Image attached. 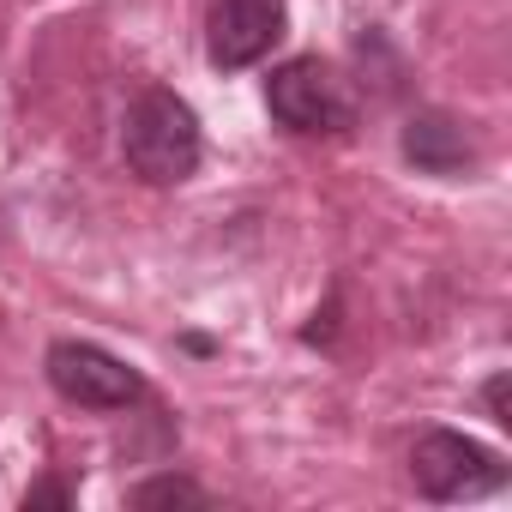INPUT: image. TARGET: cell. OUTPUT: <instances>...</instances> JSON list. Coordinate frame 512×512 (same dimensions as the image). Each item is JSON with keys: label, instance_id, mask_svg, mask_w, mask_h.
I'll use <instances>...</instances> for the list:
<instances>
[{"label": "cell", "instance_id": "cell-7", "mask_svg": "<svg viewBox=\"0 0 512 512\" xmlns=\"http://www.w3.org/2000/svg\"><path fill=\"white\" fill-rule=\"evenodd\" d=\"M211 494L193 482V476H175V470H163V476H145L133 494H127V506H139V512H151V506H205Z\"/></svg>", "mask_w": 512, "mask_h": 512}, {"label": "cell", "instance_id": "cell-5", "mask_svg": "<svg viewBox=\"0 0 512 512\" xmlns=\"http://www.w3.org/2000/svg\"><path fill=\"white\" fill-rule=\"evenodd\" d=\"M290 31L284 0H211L205 19V55L217 73H241L253 61H266Z\"/></svg>", "mask_w": 512, "mask_h": 512}, {"label": "cell", "instance_id": "cell-4", "mask_svg": "<svg viewBox=\"0 0 512 512\" xmlns=\"http://www.w3.org/2000/svg\"><path fill=\"white\" fill-rule=\"evenodd\" d=\"M43 374H49V386H55L67 404H79V410H133V404H145L139 368H127L121 356H109L103 344L61 338V344H49Z\"/></svg>", "mask_w": 512, "mask_h": 512}, {"label": "cell", "instance_id": "cell-3", "mask_svg": "<svg viewBox=\"0 0 512 512\" xmlns=\"http://www.w3.org/2000/svg\"><path fill=\"white\" fill-rule=\"evenodd\" d=\"M410 476L428 500H482L494 488H506V458L488 452L482 440L470 434H452V428H428L416 446H410Z\"/></svg>", "mask_w": 512, "mask_h": 512}, {"label": "cell", "instance_id": "cell-6", "mask_svg": "<svg viewBox=\"0 0 512 512\" xmlns=\"http://www.w3.org/2000/svg\"><path fill=\"white\" fill-rule=\"evenodd\" d=\"M398 151H404L410 169H422V175H446V181L476 169V139H470L464 121L446 115V109H416V115L404 121V133H398Z\"/></svg>", "mask_w": 512, "mask_h": 512}, {"label": "cell", "instance_id": "cell-2", "mask_svg": "<svg viewBox=\"0 0 512 512\" xmlns=\"http://www.w3.org/2000/svg\"><path fill=\"white\" fill-rule=\"evenodd\" d=\"M266 109L290 133H350L356 127V97L338 79V67H326L320 55H296V61L272 67Z\"/></svg>", "mask_w": 512, "mask_h": 512}, {"label": "cell", "instance_id": "cell-1", "mask_svg": "<svg viewBox=\"0 0 512 512\" xmlns=\"http://www.w3.org/2000/svg\"><path fill=\"white\" fill-rule=\"evenodd\" d=\"M121 157H127V169H133L139 181H151V187L187 181V175L199 169V157H205L199 115L187 109V97H175V91H163V85L139 91V97L127 103V115H121Z\"/></svg>", "mask_w": 512, "mask_h": 512}, {"label": "cell", "instance_id": "cell-9", "mask_svg": "<svg viewBox=\"0 0 512 512\" xmlns=\"http://www.w3.org/2000/svg\"><path fill=\"white\" fill-rule=\"evenodd\" d=\"M482 404H488V416H494L500 428H512V380H506V374H494V380L482 386Z\"/></svg>", "mask_w": 512, "mask_h": 512}, {"label": "cell", "instance_id": "cell-8", "mask_svg": "<svg viewBox=\"0 0 512 512\" xmlns=\"http://www.w3.org/2000/svg\"><path fill=\"white\" fill-rule=\"evenodd\" d=\"M37 506H73V488L61 476H43V482L25 488V512H37Z\"/></svg>", "mask_w": 512, "mask_h": 512}]
</instances>
